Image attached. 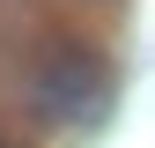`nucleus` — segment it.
Instances as JSON below:
<instances>
[{
  "label": "nucleus",
  "mask_w": 155,
  "mask_h": 148,
  "mask_svg": "<svg viewBox=\"0 0 155 148\" xmlns=\"http://www.w3.org/2000/svg\"><path fill=\"white\" fill-rule=\"evenodd\" d=\"M0 148H8V141H0Z\"/></svg>",
  "instance_id": "nucleus-2"
},
{
  "label": "nucleus",
  "mask_w": 155,
  "mask_h": 148,
  "mask_svg": "<svg viewBox=\"0 0 155 148\" xmlns=\"http://www.w3.org/2000/svg\"><path fill=\"white\" fill-rule=\"evenodd\" d=\"M111 96V67L89 45H52L30 67V111L37 119H96Z\"/></svg>",
  "instance_id": "nucleus-1"
}]
</instances>
